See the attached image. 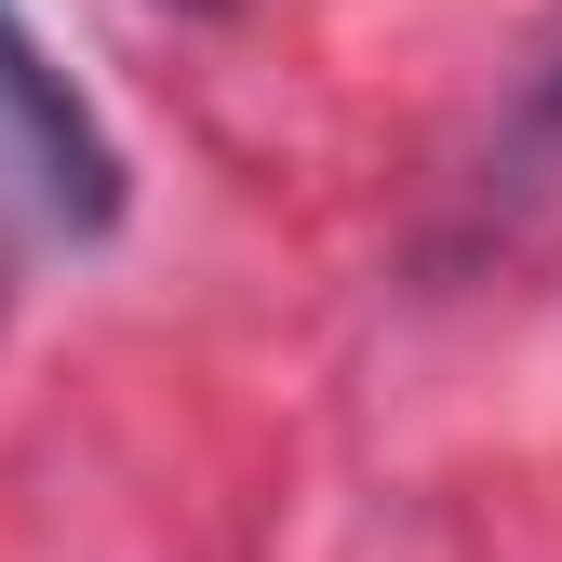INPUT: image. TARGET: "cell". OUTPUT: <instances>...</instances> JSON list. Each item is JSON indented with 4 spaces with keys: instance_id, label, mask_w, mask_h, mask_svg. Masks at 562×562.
<instances>
[{
    "instance_id": "1",
    "label": "cell",
    "mask_w": 562,
    "mask_h": 562,
    "mask_svg": "<svg viewBox=\"0 0 562 562\" xmlns=\"http://www.w3.org/2000/svg\"><path fill=\"white\" fill-rule=\"evenodd\" d=\"M0 188L27 201V215L54 228H108L121 215V148H108V121L67 94V67L41 54V27L0 0Z\"/></svg>"
}]
</instances>
